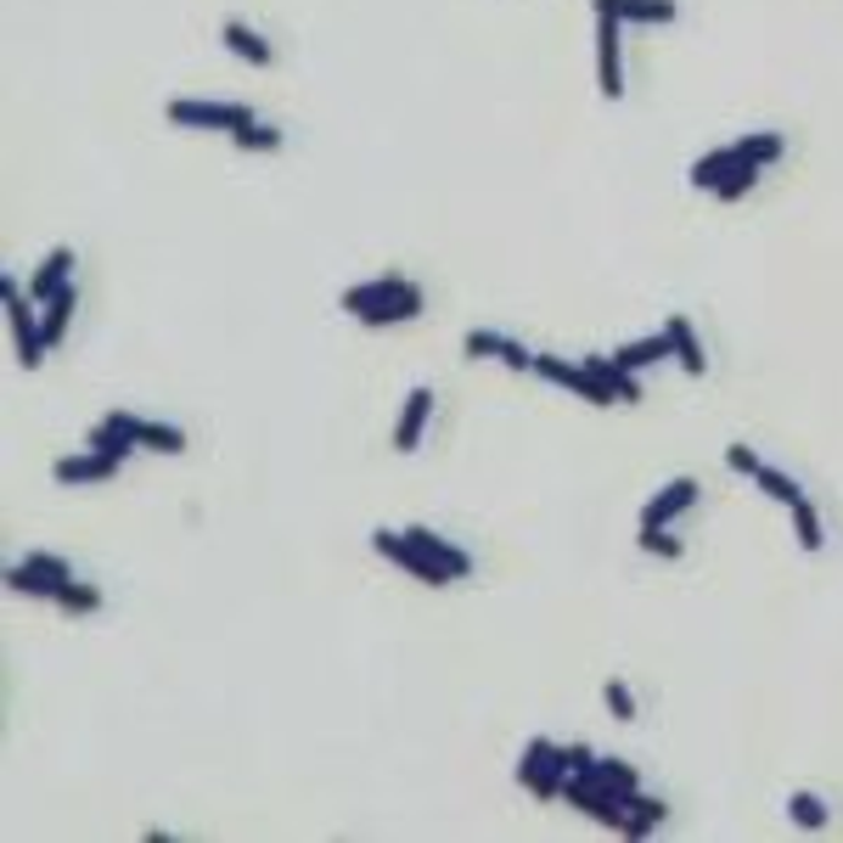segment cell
Wrapping results in <instances>:
<instances>
[{"instance_id": "1", "label": "cell", "mask_w": 843, "mask_h": 843, "mask_svg": "<svg viewBox=\"0 0 843 843\" xmlns=\"http://www.w3.org/2000/svg\"><path fill=\"white\" fill-rule=\"evenodd\" d=\"M782 135L776 130H765V135H742L737 146H725V152H709V158H698L692 163V186H703V192H714L731 169H742V163H776L782 158Z\"/></svg>"}, {"instance_id": "2", "label": "cell", "mask_w": 843, "mask_h": 843, "mask_svg": "<svg viewBox=\"0 0 843 843\" xmlns=\"http://www.w3.org/2000/svg\"><path fill=\"white\" fill-rule=\"evenodd\" d=\"M0 298H7V326H12V349H18V366H40L45 360V326L34 321V298L12 282V276H0Z\"/></svg>"}, {"instance_id": "3", "label": "cell", "mask_w": 843, "mask_h": 843, "mask_svg": "<svg viewBox=\"0 0 843 843\" xmlns=\"http://www.w3.org/2000/svg\"><path fill=\"white\" fill-rule=\"evenodd\" d=\"M518 782H524L535 799H562V788H568L562 748L546 742V737H535V742L524 748V759H518Z\"/></svg>"}, {"instance_id": "4", "label": "cell", "mask_w": 843, "mask_h": 843, "mask_svg": "<svg viewBox=\"0 0 843 843\" xmlns=\"http://www.w3.org/2000/svg\"><path fill=\"white\" fill-rule=\"evenodd\" d=\"M535 372H540L546 383H557V388H568V394L590 399V405H619V394H613L602 377H590V372H585V360L573 366V360H557V355H535Z\"/></svg>"}, {"instance_id": "5", "label": "cell", "mask_w": 843, "mask_h": 843, "mask_svg": "<svg viewBox=\"0 0 843 843\" xmlns=\"http://www.w3.org/2000/svg\"><path fill=\"white\" fill-rule=\"evenodd\" d=\"M562 799H568L573 810H585L590 821H602L608 832H624V815H630V799H619V793H608V788H597V782H585V776H568V788H562Z\"/></svg>"}, {"instance_id": "6", "label": "cell", "mask_w": 843, "mask_h": 843, "mask_svg": "<svg viewBox=\"0 0 843 843\" xmlns=\"http://www.w3.org/2000/svg\"><path fill=\"white\" fill-rule=\"evenodd\" d=\"M169 119L175 124H186V130H242V124H253V108H242V102H169Z\"/></svg>"}, {"instance_id": "7", "label": "cell", "mask_w": 843, "mask_h": 843, "mask_svg": "<svg viewBox=\"0 0 843 843\" xmlns=\"http://www.w3.org/2000/svg\"><path fill=\"white\" fill-rule=\"evenodd\" d=\"M372 546H377V557L399 562V568H405V573H416L422 585H450V573H445L428 551H416V546H410L405 535H394V529H377V535H372Z\"/></svg>"}, {"instance_id": "8", "label": "cell", "mask_w": 843, "mask_h": 843, "mask_svg": "<svg viewBox=\"0 0 843 843\" xmlns=\"http://www.w3.org/2000/svg\"><path fill=\"white\" fill-rule=\"evenodd\" d=\"M461 349L473 355V360H506V366H512V372H535V355L518 344V337H506V332H467L461 337Z\"/></svg>"}, {"instance_id": "9", "label": "cell", "mask_w": 843, "mask_h": 843, "mask_svg": "<svg viewBox=\"0 0 843 843\" xmlns=\"http://www.w3.org/2000/svg\"><path fill=\"white\" fill-rule=\"evenodd\" d=\"M597 79H602L608 102L624 97V57H619V23L613 18H597Z\"/></svg>"}, {"instance_id": "10", "label": "cell", "mask_w": 843, "mask_h": 843, "mask_svg": "<svg viewBox=\"0 0 843 843\" xmlns=\"http://www.w3.org/2000/svg\"><path fill=\"white\" fill-rule=\"evenodd\" d=\"M692 500H698V478H674V484H663V489L641 506V529H663L669 518H681Z\"/></svg>"}, {"instance_id": "11", "label": "cell", "mask_w": 843, "mask_h": 843, "mask_svg": "<svg viewBox=\"0 0 843 843\" xmlns=\"http://www.w3.org/2000/svg\"><path fill=\"white\" fill-rule=\"evenodd\" d=\"M428 416H434V388H410V394H405V410H399V428H394V450H399V456H410V450L422 445Z\"/></svg>"}, {"instance_id": "12", "label": "cell", "mask_w": 843, "mask_h": 843, "mask_svg": "<svg viewBox=\"0 0 843 843\" xmlns=\"http://www.w3.org/2000/svg\"><path fill=\"white\" fill-rule=\"evenodd\" d=\"M119 467H124V461H113V456H102V450H84V456H62V461L51 467V478H57V484H108V478H119Z\"/></svg>"}, {"instance_id": "13", "label": "cell", "mask_w": 843, "mask_h": 843, "mask_svg": "<svg viewBox=\"0 0 843 843\" xmlns=\"http://www.w3.org/2000/svg\"><path fill=\"white\" fill-rule=\"evenodd\" d=\"M674 0H597V18L613 23H674Z\"/></svg>"}, {"instance_id": "14", "label": "cell", "mask_w": 843, "mask_h": 843, "mask_svg": "<svg viewBox=\"0 0 843 843\" xmlns=\"http://www.w3.org/2000/svg\"><path fill=\"white\" fill-rule=\"evenodd\" d=\"M113 422H119V428H124L135 445H146V450H169V456L186 450V434H181V428H163V422H141V416H130V410H113Z\"/></svg>"}, {"instance_id": "15", "label": "cell", "mask_w": 843, "mask_h": 843, "mask_svg": "<svg viewBox=\"0 0 843 843\" xmlns=\"http://www.w3.org/2000/svg\"><path fill=\"white\" fill-rule=\"evenodd\" d=\"M68 271H73V247H51L45 260H40V271H34V282H29V298H34V304H51V298L68 287Z\"/></svg>"}, {"instance_id": "16", "label": "cell", "mask_w": 843, "mask_h": 843, "mask_svg": "<svg viewBox=\"0 0 843 843\" xmlns=\"http://www.w3.org/2000/svg\"><path fill=\"white\" fill-rule=\"evenodd\" d=\"M663 332H669V349H674V360H681V372L703 377V372H709V355H703V344H698L692 321H687V315H669V321H663Z\"/></svg>"}, {"instance_id": "17", "label": "cell", "mask_w": 843, "mask_h": 843, "mask_svg": "<svg viewBox=\"0 0 843 843\" xmlns=\"http://www.w3.org/2000/svg\"><path fill=\"white\" fill-rule=\"evenodd\" d=\"M405 540H410L416 551H428V557H434V562L450 573V579H467V573H473V557H467V551H456L450 540H439L434 529H405Z\"/></svg>"}, {"instance_id": "18", "label": "cell", "mask_w": 843, "mask_h": 843, "mask_svg": "<svg viewBox=\"0 0 843 843\" xmlns=\"http://www.w3.org/2000/svg\"><path fill=\"white\" fill-rule=\"evenodd\" d=\"M399 293H410L405 276H377V282H366V287H349V293H344V309H349V315H366V309H377V304H394Z\"/></svg>"}, {"instance_id": "19", "label": "cell", "mask_w": 843, "mask_h": 843, "mask_svg": "<svg viewBox=\"0 0 843 843\" xmlns=\"http://www.w3.org/2000/svg\"><path fill=\"white\" fill-rule=\"evenodd\" d=\"M585 372H590V377H602V383L619 394V405H641V383H636V372H624L613 355H590V360H585Z\"/></svg>"}, {"instance_id": "20", "label": "cell", "mask_w": 843, "mask_h": 843, "mask_svg": "<svg viewBox=\"0 0 843 843\" xmlns=\"http://www.w3.org/2000/svg\"><path fill=\"white\" fill-rule=\"evenodd\" d=\"M220 40H225L242 62H253V68H271V57H276V51H271V40H265V34H253L247 23H225V29H220Z\"/></svg>"}, {"instance_id": "21", "label": "cell", "mask_w": 843, "mask_h": 843, "mask_svg": "<svg viewBox=\"0 0 843 843\" xmlns=\"http://www.w3.org/2000/svg\"><path fill=\"white\" fill-rule=\"evenodd\" d=\"M624 372H641V366H658V360H674V349H669V332H652V337H636V344H624L619 355H613Z\"/></svg>"}, {"instance_id": "22", "label": "cell", "mask_w": 843, "mask_h": 843, "mask_svg": "<svg viewBox=\"0 0 843 843\" xmlns=\"http://www.w3.org/2000/svg\"><path fill=\"white\" fill-rule=\"evenodd\" d=\"M585 782H597V788H608V793H619V799H630V793L641 788L636 765H624V759H597V765L585 771Z\"/></svg>"}, {"instance_id": "23", "label": "cell", "mask_w": 843, "mask_h": 843, "mask_svg": "<svg viewBox=\"0 0 843 843\" xmlns=\"http://www.w3.org/2000/svg\"><path fill=\"white\" fill-rule=\"evenodd\" d=\"M45 315H40V326H45V344H62V337H68V321H73V309H79V287L68 282L51 304H40Z\"/></svg>"}, {"instance_id": "24", "label": "cell", "mask_w": 843, "mask_h": 843, "mask_svg": "<svg viewBox=\"0 0 843 843\" xmlns=\"http://www.w3.org/2000/svg\"><path fill=\"white\" fill-rule=\"evenodd\" d=\"M7 585L18 590V597H45V602H57V590H62V579H51V573H40L34 562H18V568L7 573Z\"/></svg>"}, {"instance_id": "25", "label": "cell", "mask_w": 843, "mask_h": 843, "mask_svg": "<svg viewBox=\"0 0 843 843\" xmlns=\"http://www.w3.org/2000/svg\"><path fill=\"white\" fill-rule=\"evenodd\" d=\"M422 304H428V298H422V287H410V293H399L394 304H377V309H366L360 321H366V326H394V321H416V315H422Z\"/></svg>"}, {"instance_id": "26", "label": "cell", "mask_w": 843, "mask_h": 843, "mask_svg": "<svg viewBox=\"0 0 843 843\" xmlns=\"http://www.w3.org/2000/svg\"><path fill=\"white\" fill-rule=\"evenodd\" d=\"M663 799H641V793H630V815H624V837H647V832H658L663 826Z\"/></svg>"}, {"instance_id": "27", "label": "cell", "mask_w": 843, "mask_h": 843, "mask_svg": "<svg viewBox=\"0 0 843 843\" xmlns=\"http://www.w3.org/2000/svg\"><path fill=\"white\" fill-rule=\"evenodd\" d=\"M91 450H102V456H113V461H124L130 450H135V439L119 428V422L108 416V422H97V428H91Z\"/></svg>"}, {"instance_id": "28", "label": "cell", "mask_w": 843, "mask_h": 843, "mask_svg": "<svg viewBox=\"0 0 843 843\" xmlns=\"http://www.w3.org/2000/svg\"><path fill=\"white\" fill-rule=\"evenodd\" d=\"M788 512H793V540H799L804 551H821V512L810 506V495H804L799 506H788Z\"/></svg>"}, {"instance_id": "29", "label": "cell", "mask_w": 843, "mask_h": 843, "mask_svg": "<svg viewBox=\"0 0 843 843\" xmlns=\"http://www.w3.org/2000/svg\"><path fill=\"white\" fill-rule=\"evenodd\" d=\"M753 484L765 489L771 500H782V506H799V500H804V489H799L788 473H776V467H759V473H753Z\"/></svg>"}, {"instance_id": "30", "label": "cell", "mask_w": 843, "mask_h": 843, "mask_svg": "<svg viewBox=\"0 0 843 843\" xmlns=\"http://www.w3.org/2000/svg\"><path fill=\"white\" fill-rule=\"evenodd\" d=\"M57 608H62V613H97V608H102V590H97V585H73V579H68V585L57 590Z\"/></svg>"}, {"instance_id": "31", "label": "cell", "mask_w": 843, "mask_h": 843, "mask_svg": "<svg viewBox=\"0 0 843 843\" xmlns=\"http://www.w3.org/2000/svg\"><path fill=\"white\" fill-rule=\"evenodd\" d=\"M231 141H236L242 152H276V146H282V130H271V124H260V119H253V124L231 130Z\"/></svg>"}, {"instance_id": "32", "label": "cell", "mask_w": 843, "mask_h": 843, "mask_svg": "<svg viewBox=\"0 0 843 843\" xmlns=\"http://www.w3.org/2000/svg\"><path fill=\"white\" fill-rule=\"evenodd\" d=\"M759 169H765V163H742V169H731V175L714 186V197H720V203H737V197H748V192H753V181H759Z\"/></svg>"}, {"instance_id": "33", "label": "cell", "mask_w": 843, "mask_h": 843, "mask_svg": "<svg viewBox=\"0 0 843 843\" xmlns=\"http://www.w3.org/2000/svg\"><path fill=\"white\" fill-rule=\"evenodd\" d=\"M788 815H793L799 826H810V832L826 826V804H821L815 793H793V799H788Z\"/></svg>"}, {"instance_id": "34", "label": "cell", "mask_w": 843, "mask_h": 843, "mask_svg": "<svg viewBox=\"0 0 843 843\" xmlns=\"http://www.w3.org/2000/svg\"><path fill=\"white\" fill-rule=\"evenodd\" d=\"M602 698H608V709H613V720H619V725H630V720H636V692H630L624 681H608V687H602Z\"/></svg>"}, {"instance_id": "35", "label": "cell", "mask_w": 843, "mask_h": 843, "mask_svg": "<svg viewBox=\"0 0 843 843\" xmlns=\"http://www.w3.org/2000/svg\"><path fill=\"white\" fill-rule=\"evenodd\" d=\"M641 551H647V557H669V562H674V557H681L687 546L674 540L669 529H641Z\"/></svg>"}, {"instance_id": "36", "label": "cell", "mask_w": 843, "mask_h": 843, "mask_svg": "<svg viewBox=\"0 0 843 843\" xmlns=\"http://www.w3.org/2000/svg\"><path fill=\"white\" fill-rule=\"evenodd\" d=\"M725 467H731V473H742V478H753V473L765 467V461H759L748 445H731V450H725Z\"/></svg>"}, {"instance_id": "37", "label": "cell", "mask_w": 843, "mask_h": 843, "mask_svg": "<svg viewBox=\"0 0 843 843\" xmlns=\"http://www.w3.org/2000/svg\"><path fill=\"white\" fill-rule=\"evenodd\" d=\"M562 765H568V776H585L590 765H597V753H590L585 742H573V748H562Z\"/></svg>"}, {"instance_id": "38", "label": "cell", "mask_w": 843, "mask_h": 843, "mask_svg": "<svg viewBox=\"0 0 843 843\" xmlns=\"http://www.w3.org/2000/svg\"><path fill=\"white\" fill-rule=\"evenodd\" d=\"M29 562H34V568H40V573H51V579H62V585H68V579H73V568H68V562H62V557H45V551H34V557H29Z\"/></svg>"}]
</instances>
